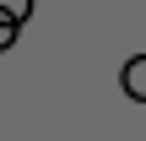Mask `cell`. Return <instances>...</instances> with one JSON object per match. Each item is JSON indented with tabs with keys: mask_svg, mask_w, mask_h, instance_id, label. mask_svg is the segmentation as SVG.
Segmentation results:
<instances>
[{
	"mask_svg": "<svg viewBox=\"0 0 146 141\" xmlns=\"http://www.w3.org/2000/svg\"><path fill=\"white\" fill-rule=\"evenodd\" d=\"M119 87H125L135 103H146V54H135V60L119 71Z\"/></svg>",
	"mask_w": 146,
	"mask_h": 141,
	"instance_id": "cell-1",
	"label": "cell"
},
{
	"mask_svg": "<svg viewBox=\"0 0 146 141\" xmlns=\"http://www.w3.org/2000/svg\"><path fill=\"white\" fill-rule=\"evenodd\" d=\"M0 16H11V22L22 27V22L33 16V0H0Z\"/></svg>",
	"mask_w": 146,
	"mask_h": 141,
	"instance_id": "cell-2",
	"label": "cell"
},
{
	"mask_svg": "<svg viewBox=\"0 0 146 141\" xmlns=\"http://www.w3.org/2000/svg\"><path fill=\"white\" fill-rule=\"evenodd\" d=\"M11 43H16V22H11V16H0V54H5Z\"/></svg>",
	"mask_w": 146,
	"mask_h": 141,
	"instance_id": "cell-3",
	"label": "cell"
}]
</instances>
